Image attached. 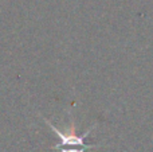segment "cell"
<instances>
[{
  "label": "cell",
  "mask_w": 153,
  "mask_h": 152,
  "mask_svg": "<svg viewBox=\"0 0 153 152\" xmlns=\"http://www.w3.org/2000/svg\"><path fill=\"white\" fill-rule=\"evenodd\" d=\"M45 123L47 124L51 131L59 137V143L53 147L54 150H58L59 152H85L86 150H89V148L97 147V145H94V144H87L86 143V137L90 135V132H91V129L94 128V127L87 129L85 133L78 135L74 124H71L67 131H65V129L62 131V129L56 128L47 118H45Z\"/></svg>",
  "instance_id": "1"
}]
</instances>
